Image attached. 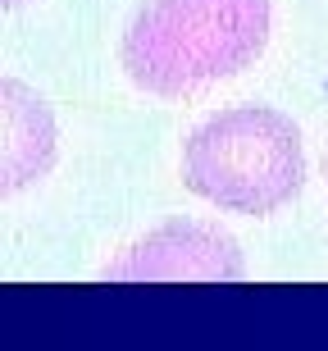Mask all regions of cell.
I'll return each mask as SVG.
<instances>
[{"label": "cell", "instance_id": "obj_3", "mask_svg": "<svg viewBox=\"0 0 328 351\" xmlns=\"http://www.w3.org/2000/svg\"><path fill=\"white\" fill-rule=\"evenodd\" d=\"M114 283H237L242 251L210 223H164L105 269Z\"/></svg>", "mask_w": 328, "mask_h": 351}, {"label": "cell", "instance_id": "obj_2", "mask_svg": "<svg viewBox=\"0 0 328 351\" xmlns=\"http://www.w3.org/2000/svg\"><path fill=\"white\" fill-rule=\"evenodd\" d=\"M187 192L233 215H274L301 192V128L269 105H237L205 119L183 146Z\"/></svg>", "mask_w": 328, "mask_h": 351}, {"label": "cell", "instance_id": "obj_5", "mask_svg": "<svg viewBox=\"0 0 328 351\" xmlns=\"http://www.w3.org/2000/svg\"><path fill=\"white\" fill-rule=\"evenodd\" d=\"M14 5H27V0H0V10H14Z\"/></svg>", "mask_w": 328, "mask_h": 351}, {"label": "cell", "instance_id": "obj_1", "mask_svg": "<svg viewBox=\"0 0 328 351\" xmlns=\"http://www.w3.org/2000/svg\"><path fill=\"white\" fill-rule=\"evenodd\" d=\"M269 0H146L123 32V69L151 96H192L255 64Z\"/></svg>", "mask_w": 328, "mask_h": 351}, {"label": "cell", "instance_id": "obj_4", "mask_svg": "<svg viewBox=\"0 0 328 351\" xmlns=\"http://www.w3.org/2000/svg\"><path fill=\"white\" fill-rule=\"evenodd\" d=\"M55 165V114L32 87L0 78V196L41 182Z\"/></svg>", "mask_w": 328, "mask_h": 351}]
</instances>
